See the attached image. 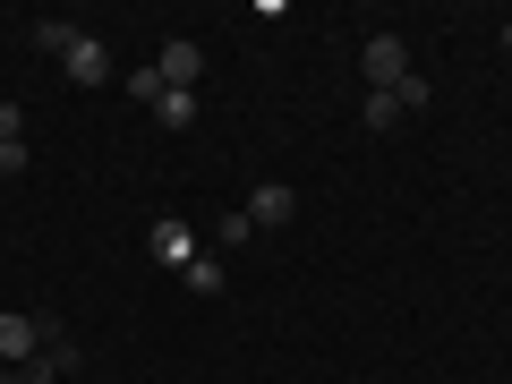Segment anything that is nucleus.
I'll use <instances>...</instances> for the list:
<instances>
[{"mask_svg":"<svg viewBox=\"0 0 512 384\" xmlns=\"http://www.w3.org/2000/svg\"><path fill=\"white\" fill-rule=\"evenodd\" d=\"M60 342V316H26V308H0V367H26Z\"/></svg>","mask_w":512,"mask_h":384,"instance_id":"nucleus-1","label":"nucleus"},{"mask_svg":"<svg viewBox=\"0 0 512 384\" xmlns=\"http://www.w3.org/2000/svg\"><path fill=\"white\" fill-rule=\"evenodd\" d=\"M359 69L376 77V94H393V86H402V77H410V43H402V35H367Z\"/></svg>","mask_w":512,"mask_h":384,"instance_id":"nucleus-2","label":"nucleus"},{"mask_svg":"<svg viewBox=\"0 0 512 384\" xmlns=\"http://www.w3.org/2000/svg\"><path fill=\"white\" fill-rule=\"evenodd\" d=\"M60 69H69V86H86V94H94V86H111V77H120V69H111V43H103V35H77V43H69V60H60Z\"/></svg>","mask_w":512,"mask_h":384,"instance_id":"nucleus-3","label":"nucleus"},{"mask_svg":"<svg viewBox=\"0 0 512 384\" xmlns=\"http://www.w3.org/2000/svg\"><path fill=\"white\" fill-rule=\"evenodd\" d=\"M154 77H163L171 94H197V77H205V52H197L188 35H171L163 52H154Z\"/></svg>","mask_w":512,"mask_h":384,"instance_id":"nucleus-4","label":"nucleus"},{"mask_svg":"<svg viewBox=\"0 0 512 384\" xmlns=\"http://www.w3.org/2000/svg\"><path fill=\"white\" fill-rule=\"evenodd\" d=\"M239 214H248L256 231H282V222H299V188H282V180H256V197L239 205Z\"/></svg>","mask_w":512,"mask_h":384,"instance_id":"nucleus-5","label":"nucleus"},{"mask_svg":"<svg viewBox=\"0 0 512 384\" xmlns=\"http://www.w3.org/2000/svg\"><path fill=\"white\" fill-rule=\"evenodd\" d=\"M146 248H154V265H171V274H188V265L205 256V248H197V231H188V222H171V214L154 222V239H146Z\"/></svg>","mask_w":512,"mask_h":384,"instance_id":"nucleus-6","label":"nucleus"},{"mask_svg":"<svg viewBox=\"0 0 512 384\" xmlns=\"http://www.w3.org/2000/svg\"><path fill=\"white\" fill-rule=\"evenodd\" d=\"M154 120H163L171 137H188V128H197V94H163V103H154Z\"/></svg>","mask_w":512,"mask_h":384,"instance_id":"nucleus-7","label":"nucleus"},{"mask_svg":"<svg viewBox=\"0 0 512 384\" xmlns=\"http://www.w3.org/2000/svg\"><path fill=\"white\" fill-rule=\"evenodd\" d=\"M86 35V26H69V18H43L35 26V52H52V60H69V43Z\"/></svg>","mask_w":512,"mask_h":384,"instance_id":"nucleus-8","label":"nucleus"},{"mask_svg":"<svg viewBox=\"0 0 512 384\" xmlns=\"http://www.w3.org/2000/svg\"><path fill=\"white\" fill-rule=\"evenodd\" d=\"M120 94H128V103H146V111H154V103H163L171 86H163V77H154V69H128V77H120Z\"/></svg>","mask_w":512,"mask_h":384,"instance_id":"nucleus-9","label":"nucleus"},{"mask_svg":"<svg viewBox=\"0 0 512 384\" xmlns=\"http://www.w3.org/2000/svg\"><path fill=\"white\" fill-rule=\"evenodd\" d=\"M188 291H197V299H222V256H197V265H188Z\"/></svg>","mask_w":512,"mask_h":384,"instance_id":"nucleus-10","label":"nucleus"},{"mask_svg":"<svg viewBox=\"0 0 512 384\" xmlns=\"http://www.w3.org/2000/svg\"><path fill=\"white\" fill-rule=\"evenodd\" d=\"M359 120H367V128H376V137H384V128L402 120V103H393V94H367V111H359Z\"/></svg>","mask_w":512,"mask_h":384,"instance_id":"nucleus-11","label":"nucleus"},{"mask_svg":"<svg viewBox=\"0 0 512 384\" xmlns=\"http://www.w3.org/2000/svg\"><path fill=\"white\" fill-rule=\"evenodd\" d=\"M214 239H222V248H248L256 222H248V214H222V222H214Z\"/></svg>","mask_w":512,"mask_h":384,"instance_id":"nucleus-12","label":"nucleus"},{"mask_svg":"<svg viewBox=\"0 0 512 384\" xmlns=\"http://www.w3.org/2000/svg\"><path fill=\"white\" fill-rule=\"evenodd\" d=\"M393 103H402V120H410V111H427V77H419V69H410V77H402V86H393Z\"/></svg>","mask_w":512,"mask_h":384,"instance_id":"nucleus-13","label":"nucleus"},{"mask_svg":"<svg viewBox=\"0 0 512 384\" xmlns=\"http://www.w3.org/2000/svg\"><path fill=\"white\" fill-rule=\"evenodd\" d=\"M26 163H35V154H26V137H0V180H18Z\"/></svg>","mask_w":512,"mask_h":384,"instance_id":"nucleus-14","label":"nucleus"},{"mask_svg":"<svg viewBox=\"0 0 512 384\" xmlns=\"http://www.w3.org/2000/svg\"><path fill=\"white\" fill-rule=\"evenodd\" d=\"M0 137H26V111L18 103H0Z\"/></svg>","mask_w":512,"mask_h":384,"instance_id":"nucleus-15","label":"nucleus"},{"mask_svg":"<svg viewBox=\"0 0 512 384\" xmlns=\"http://www.w3.org/2000/svg\"><path fill=\"white\" fill-rule=\"evenodd\" d=\"M0 384H18V367H0Z\"/></svg>","mask_w":512,"mask_h":384,"instance_id":"nucleus-16","label":"nucleus"},{"mask_svg":"<svg viewBox=\"0 0 512 384\" xmlns=\"http://www.w3.org/2000/svg\"><path fill=\"white\" fill-rule=\"evenodd\" d=\"M504 52H512V26H504Z\"/></svg>","mask_w":512,"mask_h":384,"instance_id":"nucleus-17","label":"nucleus"}]
</instances>
